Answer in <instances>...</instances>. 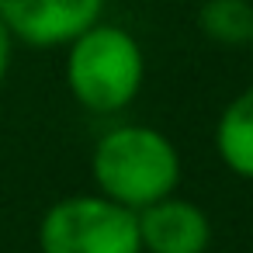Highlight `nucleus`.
Wrapping results in <instances>:
<instances>
[{
	"instance_id": "nucleus-7",
	"label": "nucleus",
	"mask_w": 253,
	"mask_h": 253,
	"mask_svg": "<svg viewBox=\"0 0 253 253\" xmlns=\"http://www.w3.org/2000/svg\"><path fill=\"white\" fill-rule=\"evenodd\" d=\"M198 28L215 45L246 49L253 39V0H205L198 7Z\"/></svg>"
},
{
	"instance_id": "nucleus-1",
	"label": "nucleus",
	"mask_w": 253,
	"mask_h": 253,
	"mask_svg": "<svg viewBox=\"0 0 253 253\" xmlns=\"http://www.w3.org/2000/svg\"><path fill=\"white\" fill-rule=\"evenodd\" d=\"M90 177L97 194L142 211L180 187V153L173 139L153 125L122 122L90 149Z\"/></svg>"
},
{
	"instance_id": "nucleus-2",
	"label": "nucleus",
	"mask_w": 253,
	"mask_h": 253,
	"mask_svg": "<svg viewBox=\"0 0 253 253\" xmlns=\"http://www.w3.org/2000/svg\"><path fill=\"white\" fill-rule=\"evenodd\" d=\"M63 80L84 111L122 115L142 94L146 52L128 28L101 18L66 45Z\"/></svg>"
},
{
	"instance_id": "nucleus-9",
	"label": "nucleus",
	"mask_w": 253,
	"mask_h": 253,
	"mask_svg": "<svg viewBox=\"0 0 253 253\" xmlns=\"http://www.w3.org/2000/svg\"><path fill=\"white\" fill-rule=\"evenodd\" d=\"M246 49H250V59H253V39H250V45H246Z\"/></svg>"
},
{
	"instance_id": "nucleus-3",
	"label": "nucleus",
	"mask_w": 253,
	"mask_h": 253,
	"mask_svg": "<svg viewBox=\"0 0 253 253\" xmlns=\"http://www.w3.org/2000/svg\"><path fill=\"white\" fill-rule=\"evenodd\" d=\"M39 253H142L139 215L97 191L52 201L35 229Z\"/></svg>"
},
{
	"instance_id": "nucleus-5",
	"label": "nucleus",
	"mask_w": 253,
	"mask_h": 253,
	"mask_svg": "<svg viewBox=\"0 0 253 253\" xmlns=\"http://www.w3.org/2000/svg\"><path fill=\"white\" fill-rule=\"evenodd\" d=\"M139 215L142 253H205L211 246V218L191 198L177 191L146 205Z\"/></svg>"
},
{
	"instance_id": "nucleus-8",
	"label": "nucleus",
	"mask_w": 253,
	"mask_h": 253,
	"mask_svg": "<svg viewBox=\"0 0 253 253\" xmlns=\"http://www.w3.org/2000/svg\"><path fill=\"white\" fill-rule=\"evenodd\" d=\"M11 59H14V39H11L7 25L0 21V87H4V80L11 73Z\"/></svg>"
},
{
	"instance_id": "nucleus-4",
	"label": "nucleus",
	"mask_w": 253,
	"mask_h": 253,
	"mask_svg": "<svg viewBox=\"0 0 253 253\" xmlns=\"http://www.w3.org/2000/svg\"><path fill=\"white\" fill-rule=\"evenodd\" d=\"M104 4L108 0H0V21L14 45L66 49L104 18Z\"/></svg>"
},
{
	"instance_id": "nucleus-6",
	"label": "nucleus",
	"mask_w": 253,
	"mask_h": 253,
	"mask_svg": "<svg viewBox=\"0 0 253 253\" xmlns=\"http://www.w3.org/2000/svg\"><path fill=\"white\" fill-rule=\"evenodd\" d=\"M215 156L239 180H253V87L229 97L215 118Z\"/></svg>"
}]
</instances>
